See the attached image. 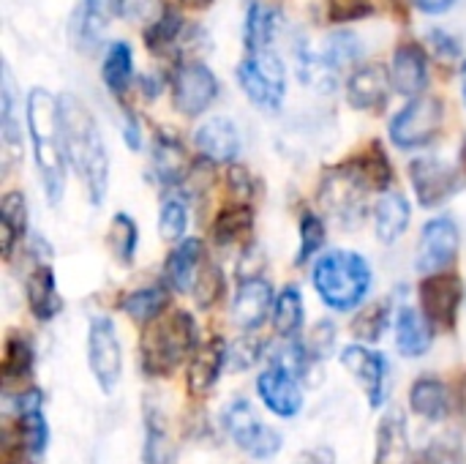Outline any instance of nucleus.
Returning <instances> with one entry per match:
<instances>
[{
    "label": "nucleus",
    "instance_id": "obj_1",
    "mask_svg": "<svg viewBox=\"0 0 466 464\" xmlns=\"http://www.w3.org/2000/svg\"><path fill=\"white\" fill-rule=\"evenodd\" d=\"M27 129L35 153V167L41 172L44 191L49 202H57L66 186V131L60 101L49 90H30L27 96Z\"/></svg>",
    "mask_w": 466,
    "mask_h": 464
},
{
    "label": "nucleus",
    "instance_id": "obj_2",
    "mask_svg": "<svg viewBox=\"0 0 466 464\" xmlns=\"http://www.w3.org/2000/svg\"><path fill=\"white\" fill-rule=\"evenodd\" d=\"M60 109H63L68 159L74 170L79 172V178L85 180L93 205H101L106 186H109V156H106L98 123L76 96H66L60 101Z\"/></svg>",
    "mask_w": 466,
    "mask_h": 464
},
{
    "label": "nucleus",
    "instance_id": "obj_3",
    "mask_svg": "<svg viewBox=\"0 0 466 464\" xmlns=\"http://www.w3.org/2000/svg\"><path fill=\"white\" fill-rule=\"evenodd\" d=\"M314 287L330 309L350 312L369 295L371 268L358 252H328L314 268Z\"/></svg>",
    "mask_w": 466,
    "mask_h": 464
},
{
    "label": "nucleus",
    "instance_id": "obj_4",
    "mask_svg": "<svg viewBox=\"0 0 466 464\" xmlns=\"http://www.w3.org/2000/svg\"><path fill=\"white\" fill-rule=\"evenodd\" d=\"M194 350H197V325L186 312L156 317L142 336V361L150 375H169Z\"/></svg>",
    "mask_w": 466,
    "mask_h": 464
},
{
    "label": "nucleus",
    "instance_id": "obj_5",
    "mask_svg": "<svg viewBox=\"0 0 466 464\" xmlns=\"http://www.w3.org/2000/svg\"><path fill=\"white\" fill-rule=\"evenodd\" d=\"M238 82L243 85L246 96L265 109H279L287 90L284 63L273 49L248 52V57L238 66Z\"/></svg>",
    "mask_w": 466,
    "mask_h": 464
},
{
    "label": "nucleus",
    "instance_id": "obj_6",
    "mask_svg": "<svg viewBox=\"0 0 466 464\" xmlns=\"http://www.w3.org/2000/svg\"><path fill=\"white\" fill-rule=\"evenodd\" d=\"M224 429L232 438V443L240 451H246L251 459H273L284 446L281 435L273 427H268L265 421H259L246 399H235L227 407Z\"/></svg>",
    "mask_w": 466,
    "mask_h": 464
},
{
    "label": "nucleus",
    "instance_id": "obj_7",
    "mask_svg": "<svg viewBox=\"0 0 466 464\" xmlns=\"http://www.w3.org/2000/svg\"><path fill=\"white\" fill-rule=\"evenodd\" d=\"M442 101L434 96H415L393 120L390 137L399 148H420L440 134Z\"/></svg>",
    "mask_w": 466,
    "mask_h": 464
},
{
    "label": "nucleus",
    "instance_id": "obj_8",
    "mask_svg": "<svg viewBox=\"0 0 466 464\" xmlns=\"http://www.w3.org/2000/svg\"><path fill=\"white\" fill-rule=\"evenodd\" d=\"M87 364L104 394H112L123 375V353L112 320L96 317L87 331Z\"/></svg>",
    "mask_w": 466,
    "mask_h": 464
},
{
    "label": "nucleus",
    "instance_id": "obj_9",
    "mask_svg": "<svg viewBox=\"0 0 466 464\" xmlns=\"http://www.w3.org/2000/svg\"><path fill=\"white\" fill-rule=\"evenodd\" d=\"M218 96V79L205 63H183L172 79V104L180 115H202Z\"/></svg>",
    "mask_w": 466,
    "mask_h": 464
},
{
    "label": "nucleus",
    "instance_id": "obj_10",
    "mask_svg": "<svg viewBox=\"0 0 466 464\" xmlns=\"http://www.w3.org/2000/svg\"><path fill=\"white\" fill-rule=\"evenodd\" d=\"M459 227L451 219H434L426 224L418 246V271L420 273H445L459 257Z\"/></svg>",
    "mask_w": 466,
    "mask_h": 464
},
{
    "label": "nucleus",
    "instance_id": "obj_11",
    "mask_svg": "<svg viewBox=\"0 0 466 464\" xmlns=\"http://www.w3.org/2000/svg\"><path fill=\"white\" fill-rule=\"evenodd\" d=\"M366 189L369 186L355 167L333 170L322 180V202L336 219L350 224V219L355 222L363 211V191Z\"/></svg>",
    "mask_w": 466,
    "mask_h": 464
},
{
    "label": "nucleus",
    "instance_id": "obj_12",
    "mask_svg": "<svg viewBox=\"0 0 466 464\" xmlns=\"http://www.w3.org/2000/svg\"><path fill=\"white\" fill-rule=\"evenodd\" d=\"M341 364L360 383V388L369 397V405L382 407L388 399V372H390L385 356H380L363 345H352L341 353Z\"/></svg>",
    "mask_w": 466,
    "mask_h": 464
},
{
    "label": "nucleus",
    "instance_id": "obj_13",
    "mask_svg": "<svg viewBox=\"0 0 466 464\" xmlns=\"http://www.w3.org/2000/svg\"><path fill=\"white\" fill-rule=\"evenodd\" d=\"M410 175H412L415 197L420 200L423 208L445 202L459 189V172L442 159H431V156L415 159L410 164Z\"/></svg>",
    "mask_w": 466,
    "mask_h": 464
},
{
    "label": "nucleus",
    "instance_id": "obj_14",
    "mask_svg": "<svg viewBox=\"0 0 466 464\" xmlns=\"http://www.w3.org/2000/svg\"><path fill=\"white\" fill-rule=\"evenodd\" d=\"M461 304V279L453 273H431L420 284V306L423 314L442 328H451L456 323Z\"/></svg>",
    "mask_w": 466,
    "mask_h": 464
},
{
    "label": "nucleus",
    "instance_id": "obj_15",
    "mask_svg": "<svg viewBox=\"0 0 466 464\" xmlns=\"http://www.w3.org/2000/svg\"><path fill=\"white\" fill-rule=\"evenodd\" d=\"M257 394L262 405L279 418H295L303 410V391L298 377L281 366H270L257 380Z\"/></svg>",
    "mask_w": 466,
    "mask_h": 464
},
{
    "label": "nucleus",
    "instance_id": "obj_16",
    "mask_svg": "<svg viewBox=\"0 0 466 464\" xmlns=\"http://www.w3.org/2000/svg\"><path fill=\"white\" fill-rule=\"evenodd\" d=\"M273 290L259 276H246L232 301V320L243 331H254L265 323L268 312L273 309Z\"/></svg>",
    "mask_w": 466,
    "mask_h": 464
},
{
    "label": "nucleus",
    "instance_id": "obj_17",
    "mask_svg": "<svg viewBox=\"0 0 466 464\" xmlns=\"http://www.w3.org/2000/svg\"><path fill=\"white\" fill-rule=\"evenodd\" d=\"M390 82L393 90L401 96H420L426 82H429V63L420 46L415 44H404L396 49L393 55V66H390Z\"/></svg>",
    "mask_w": 466,
    "mask_h": 464
},
{
    "label": "nucleus",
    "instance_id": "obj_18",
    "mask_svg": "<svg viewBox=\"0 0 466 464\" xmlns=\"http://www.w3.org/2000/svg\"><path fill=\"white\" fill-rule=\"evenodd\" d=\"M390 88H393L390 71H385V66H380V63H371V66L358 68L350 77V82H347V98L358 109H377V107L385 104Z\"/></svg>",
    "mask_w": 466,
    "mask_h": 464
},
{
    "label": "nucleus",
    "instance_id": "obj_19",
    "mask_svg": "<svg viewBox=\"0 0 466 464\" xmlns=\"http://www.w3.org/2000/svg\"><path fill=\"white\" fill-rule=\"evenodd\" d=\"M194 142L205 159L218 161V164L232 161L240 150V134H238L235 123L227 118H213V120L202 123L194 134Z\"/></svg>",
    "mask_w": 466,
    "mask_h": 464
},
{
    "label": "nucleus",
    "instance_id": "obj_20",
    "mask_svg": "<svg viewBox=\"0 0 466 464\" xmlns=\"http://www.w3.org/2000/svg\"><path fill=\"white\" fill-rule=\"evenodd\" d=\"M431 325L434 323L423 312L404 306L396 317V347H399V353L407 358H418V356L429 353L431 339H434Z\"/></svg>",
    "mask_w": 466,
    "mask_h": 464
},
{
    "label": "nucleus",
    "instance_id": "obj_21",
    "mask_svg": "<svg viewBox=\"0 0 466 464\" xmlns=\"http://www.w3.org/2000/svg\"><path fill=\"white\" fill-rule=\"evenodd\" d=\"M410 459V432L401 410H390L380 421L377 432V464H404Z\"/></svg>",
    "mask_w": 466,
    "mask_h": 464
},
{
    "label": "nucleus",
    "instance_id": "obj_22",
    "mask_svg": "<svg viewBox=\"0 0 466 464\" xmlns=\"http://www.w3.org/2000/svg\"><path fill=\"white\" fill-rule=\"evenodd\" d=\"M224 361H227V350H224L221 339H210L208 345L197 347L194 356H191V366H188L191 391L194 394H208L218 383Z\"/></svg>",
    "mask_w": 466,
    "mask_h": 464
},
{
    "label": "nucleus",
    "instance_id": "obj_23",
    "mask_svg": "<svg viewBox=\"0 0 466 464\" xmlns=\"http://www.w3.org/2000/svg\"><path fill=\"white\" fill-rule=\"evenodd\" d=\"M202 254H205V249H202V241H197V238L177 243V249L169 254V263H167L169 287H175L177 293L191 290L197 282V273L202 268Z\"/></svg>",
    "mask_w": 466,
    "mask_h": 464
},
{
    "label": "nucleus",
    "instance_id": "obj_24",
    "mask_svg": "<svg viewBox=\"0 0 466 464\" xmlns=\"http://www.w3.org/2000/svg\"><path fill=\"white\" fill-rule=\"evenodd\" d=\"M410 227V202L401 194H385L374 208V230L382 243H396Z\"/></svg>",
    "mask_w": 466,
    "mask_h": 464
},
{
    "label": "nucleus",
    "instance_id": "obj_25",
    "mask_svg": "<svg viewBox=\"0 0 466 464\" xmlns=\"http://www.w3.org/2000/svg\"><path fill=\"white\" fill-rule=\"evenodd\" d=\"M410 405L426 421H445L451 416V394L434 377H423L410 388Z\"/></svg>",
    "mask_w": 466,
    "mask_h": 464
},
{
    "label": "nucleus",
    "instance_id": "obj_26",
    "mask_svg": "<svg viewBox=\"0 0 466 464\" xmlns=\"http://www.w3.org/2000/svg\"><path fill=\"white\" fill-rule=\"evenodd\" d=\"M25 293H27L30 312L38 320H52L60 312V298H57V290H55V276H52V271L46 265H38L27 276Z\"/></svg>",
    "mask_w": 466,
    "mask_h": 464
},
{
    "label": "nucleus",
    "instance_id": "obj_27",
    "mask_svg": "<svg viewBox=\"0 0 466 464\" xmlns=\"http://www.w3.org/2000/svg\"><path fill=\"white\" fill-rule=\"evenodd\" d=\"M49 443V427L41 413V407L19 413V449H25V457L30 462H41Z\"/></svg>",
    "mask_w": 466,
    "mask_h": 464
},
{
    "label": "nucleus",
    "instance_id": "obj_28",
    "mask_svg": "<svg viewBox=\"0 0 466 464\" xmlns=\"http://www.w3.org/2000/svg\"><path fill=\"white\" fill-rule=\"evenodd\" d=\"M131 74H134V55H131V46L123 44V41L109 44V49H106V55H104V82H106V88H109L115 96H123V93L128 90Z\"/></svg>",
    "mask_w": 466,
    "mask_h": 464
},
{
    "label": "nucleus",
    "instance_id": "obj_29",
    "mask_svg": "<svg viewBox=\"0 0 466 464\" xmlns=\"http://www.w3.org/2000/svg\"><path fill=\"white\" fill-rule=\"evenodd\" d=\"M153 170L158 175L161 183H177L183 180L186 170H188V159L180 148L177 139L169 137H158L156 139V150H153Z\"/></svg>",
    "mask_w": 466,
    "mask_h": 464
},
{
    "label": "nucleus",
    "instance_id": "obj_30",
    "mask_svg": "<svg viewBox=\"0 0 466 464\" xmlns=\"http://www.w3.org/2000/svg\"><path fill=\"white\" fill-rule=\"evenodd\" d=\"M276 30H279V11L270 8V5H262V3L251 5L248 19H246V46H248V52L270 49Z\"/></svg>",
    "mask_w": 466,
    "mask_h": 464
},
{
    "label": "nucleus",
    "instance_id": "obj_31",
    "mask_svg": "<svg viewBox=\"0 0 466 464\" xmlns=\"http://www.w3.org/2000/svg\"><path fill=\"white\" fill-rule=\"evenodd\" d=\"M0 134L3 148L11 153L19 145V126H16V93H14V77L8 66H3L0 74Z\"/></svg>",
    "mask_w": 466,
    "mask_h": 464
},
{
    "label": "nucleus",
    "instance_id": "obj_32",
    "mask_svg": "<svg viewBox=\"0 0 466 464\" xmlns=\"http://www.w3.org/2000/svg\"><path fill=\"white\" fill-rule=\"evenodd\" d=\"M123 0H82V8H79V33H82V41L85 44H93L101 38L109 16L115 14V8L120 5Z\"/></svg>",
    "mask_w": 466,
    "mask_h": 464
},
{
    "label": "nucleus",
    "instance_id": "obj_33",
    "mask_svg": "<svg viewBox=\"0 0 466 464\" xmlns=\"http://www.w3.org/2000/svg\"><path fill=\"white\" fill-rule=\"evenodd\" d=\"M167 301H169L167 290H161V287H142V290L131 293V295L123 301V309H126V314H128L131 320H137V323H150V320L161 317V312L167 309Z\"/></svg>",
    "mask_w": 466,
    "mask_h": 464
},
{
    "label": "nucleus",
    "instance_id": "obj_34",
    "mask_svg": "<svg viewBox=\"0 0 466 464\" xmlns=\"http://www.w3.org/2000/svg\"><path fill=\"white\" fill-rule=\"evenodd\" d=\"M273 325L281 336H295L303 328V298L295 287H284L273 306Z\"/></svg>",
    "mask_w": 466,
    "mask_h": 464
},
{
    "label": "nucleus",
    "instance_id": "obj_35",
    "mask_svg": "<svg viewBox=\"0 0 466 464\" xmlns=\"http://www.w3.org/2000/svg\"><path fill=\"white\" fill-rule=\"evenodd\" d=\"M251 211L238 205V208H227L218 219H216V227H213V238L216 243L221 246H232L238 243L248 230H251Z\"/></svg>",
    "mask_w": 466,
    "mask_h": 464
},
{
    "label": "nucleus",
    "instance_id": "obj_36",
    "mask_svg": "<svg viewBox=\"0 0 466 464\" xmlns=\"http://www.w3.org/2000/svg\"><path fill=\"white\" fill-rule=\"evenodd\" d=\"M106 241H109V249L112 254L128 265L137 254V224L134 219H128L126 213H117L109 224V232H106Z\"/></svg>",
    "mask_w": 466,
    "mask_h": 464
},
{
    "label": "nucleus",
    "instance_id": "obj_37",
    "mask_svg": "<svg viewBox=\"0 0 466 464\" xmlns=\"http://www.w3.org/2000/svg\"><path fill=\"white\" fill-rule=\"evenodd\" d=\"M360 52H363L360 38H358L352 30H339V33L328 36L325 52H322V55L330 60V66H333L336 71H341L344 66H352V63L360 57Z\"/></svg>",
    "mask_w": 466,
    "mask_h": 464
},
{
    "label": "nucleus",
    "instance_id": "obj_38",
    "mask_svg": "<svg viewBox=\"0 0 466 464\" xmlns=\"http://www.w3.org/2000/svg\"><path fill=\"white\" fill-rule=\"evenodd\" d=\"M30 369H33V350H30V345L25 339H19V336H11L8 345H5V358H3V377H5V383L27 377Z\"/></svg>",
    "mask_w": 466,
    "mask_h": 464
},
{
    "label": "nucleus",
    "instance_id": "obj_39",
    "mask_svg": "<svg viewBox=\"0 0 466 464\" xmlns=\"http://www.w3.org/2000/svg\"><path fill=\"white\" fill-rule=\"evenodd\" d=\"M355 170L360 172V178L366 180L369 189H385V186L393 180V170H390V164H388V156H385L382 148H377V145H374V153H366V156L355 164Z\"/></svg>",
    "mask_w": 466,
    "mask_h": 464
},
{
    "label": "nucleus",
    "instance_id": "obj_40",
    "mask_svg": "<svg viewBox=\"0 0 466 464\" xmlns=\"http://www.w3.org/2000/svg\"><path fill=\"white\" fill-rule=\"evenodd\" d=\"M180 30H183V19H180V14H175V11H164V14H161V19H158V22H153V27L147 30V44H150V49H153V52H164L167 46H172V44L177 41Z\"/></svg>",
    "mask_w": 466,
    "mask_h": 464
},
{
    "label": "nucleus",
    "instance_id": "obj_41",
    "mask_svg": "<svg viewBox=\"0 0 466 464\" xmlns=\"http://www.w3.org/2000/svg\"><path fill=\"white\" fill-rule=\"evenodd\" d=\"M221 287H224L221 271H218L216 265L205 263V265L199 268V273H197V282H194V301H197L202 309H208V306H213V304L218 301Z\"/></svg>",
    "mask_w": 466,
    "mask_h": 464
},
{
    "label": "nucleus",
    "instance_id": "obj_42",
    "mask_svg": "<svg viewBox=\"0 0 466 464\" xmlns=\"http://www.w3.org/2000/svg\"><path fill=\"white\" fill-rule=\"evenodd\" d=\"M186 224H188V213H186V205L180 200H169L164 208H161V219H158V232L167 243H175L183 238L186 232Z\"/></svg>",
    "mask_w": 466,
    "mask_h": 464
},
{
    "label": "nucleus",
    "instance_id": "obj_43",
    "mask_svg": "<svg viewBox=\"0 0 466 464\" xmlns=\"http://www.w3.org/2000/svg\"><path fill=\"white\" fill-rule=\"evenodd\" d=\"M325 235H328V232H325L322 219L314 216V213H306V216L300 219V252H298V263L311 260V257L322 249Z\"/></svg>",
    "mask_w": 466,
    "mask_h": 464
},
{
    "label": "nucleus",
    "instance_id": "obj_44",
    "mask_svg": "<svg viewBox=\"0 0 466 464\" xmlns=\"http://www.w3.org/2000/svg\"><path fill=\"white\" fill-rule=\"evenodd\" d=\"M385 328H388V309L385 306H371L355 320V336L363 342H377Z\"/></svg>",
    "mask_w": 466,
    "mask_h": 464
},
{
    "label": "nucleus",
    "instance_id": "obj_45",
    "mask_svg": "<svg viewBox=\"0 0 466 464\" xmlns=\"http://www.w3.org/2000/svg\"><path fill=\"white\" fill-rule=\"evenodd\" d=\"M145 464H167V435L161 427V418L147 416V432H145Z\"/></svg>",
    "mask_w": 466,
    "mask_h": 464
},
{
    "label": "nucleus",
    "instance_id": "obj_46",
    "mask_svg": "<svg viewBox=\"0 0 466 464\" xmlns=\"http://www.w3.org/2000/svg\"><path fill=\"white\" fill-rule=\"evenodd\" d=\"M0 219L8 222L19 235L25 232V224H27V205H25V197L22 194H5L3 205H0Z\"/></svg>",
    "mask_w": 466,
    "mask_h": 464
},
{
    "label": "nucleus",
    "instance_id": "obj_47",
    "mask_svg": "<svg viewBox=\"0 0 466 464\" xmlns=\"http://www.w3.org/2000/svg\"><path fill=\"white\" fill-rule=\"evenodd\" d=\"M426 462L429 464H466L464 449H461L456 440H451V438H445V440H437V443L429 449V454H426Z\"/></svg>",
    "mask_w": 466,
    "mask_h": 464
},
{
    "label": "nucleus",
    "instance_id": "obj_48",
    "mask_svg": "<svg viewBox=\"0 0 466 464\" xmlns=\"http://www.w3.org/2000/svg\"><path fill=\"white\" fill-rule=\"evenodd\" d=\"M328 8L336 22H347V19H358V16L369 14L371 0H328Z\"/></svg>",
    "mask_w": 466,
    "mask_h": 464
},
{
    "label": "nucleus",
    "instance_id": "obj_49",
    "mask_svg": "<svg viewBox=\"0 0 466 464\" xmlns=\"http://www.w3.org/2000/svg\"><path fill=\"white\" fill-rule=\"evenodd\" d=\"M333 339H336L333 325H330V323H319V325H317V331L311 334V342H309L306 347H309V353H311L314 358H322V356H328V353H330Z\"/></svg>",
    "mask_w": 466,
    "mask_h": 464
},
{
    "label": "nucleus",
    "instance_id": "obj_50",
    "mask_svg": "<svg viewBox=\"0 0 466 464\" xmlns=\"http://www.w3.org/2000/svg\"><path fill=\"white\" fill-rule=\"evenodd\" d=\"M429 38H431V41L437 44V49H440V52H445L448 57H456V55L461 52L459 41H456V38H451L445 30H431V33H429Z\"/></svg>",
    "mask_w": 466,
    "mask_h": 464
},
{
    "label": "nucleus",
    "instance_id": "obj_51",
    "mask_svg": "<svg viewBox=\"0 0 466 464\" xmlns=\"http://www.w3.org/2000/svg\"><path fill=\"white\" fill-rule=\"evenodd\" d=\"M123 137H126V145H128V148H134V150L142 145V137H139V123H137V118H134L131 112L126 115V123H123Z\"/></svg>",
    "mask_w": 466,
    "mask_h": 464
},
{
    "label": "nucleus",
    "instance_id": "obj_52",
    "mask_svg": "<svg viewBox=\"0 0 466 464\" xmlns=\"http://www.w3.org/2000/svg\"><path fill=\"white\" fill-rule=\"evenodd\" d=\"M420 11H426V14H442V11H448L456 0H412Z\"/></svg>",
    "mask_w": 466,
    "mask_h": 464
},
{
    "label": "nucleus",
    "instance_id": "obj_53",
    "mask_svg": "<svg viewBox=\"0 0 466 464\" xmlns=\"http://www.w3.org/2000/svg\"><path fill=\"white\" fill-rule=\"evenodd\" d=\"M295 464H333V454L330 451H306L295 459Z\"/></svg>",
    "mask_w": 466,
    "mask_h": 464
},
{
    "label": "nucleus",
    "instance_id": "obj_54",
    "mask_svg": "<svg viewBox=\"0 0 466 464\" xmlns=\"http://www.w3.org/2000/svg\"><path fill=\"white\" fill-rule=\"evenodd\" d=\"M180 3H186V5H191V8H205V5H210L213 0H180Z\"/></svg>",
    "mask_w": 466,
    "mask_h": 464
},
{
    "label": "nucleus",
    "instance_id": "obj_55",
    "mask_svg": "<svg viewBox=\"0 0 466 464\" xmlns=\"http://www.w3.org/2000/svg\"><path fill=\"white\" fill-rule=\"evenodd\" d=\"M461 93H464V101H466V66L461 68Z\"/></svg>",
    "mask_w": 466,
    "mask_h": 464
},
{
    "label": "nucleus",
    "instance_id": "obj_56",
    "mask_svg": "<svg viewBox=\"0 0 466 464\" xmlns=\"http://www.w3.org/2000/svg\"><path fill=\"white\" fill-rule=\"evenodd\" d=\"M461 399H464V405H466V380H464V391H461Z\"/></svg>",
    "mask_w": 466,
    "mask_h": 464
},
{
    "label": "nucleus",
    "instance_id": "obj_57",
    "mask_svg": "<svg viewBox=\"0 0 466 464\" xmlns=\"http://www.w3.org/2000/svg\"><path fill=\"white\" fill-rule=\"evenodd\" d=\"M461 159H464V164H466V145H464V150H461Z\"/></svg>",
    "mask_w": 466,
    "mask_h": 464
}]
</instances>
